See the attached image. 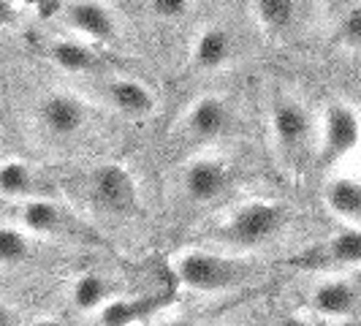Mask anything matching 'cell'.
<instances>
[{"label":"cell","mask_w":361,"mask_h":326,"mask_svg":"<svg viewBox=\"0 0 361 326\" xmlns=\"http://www.w3.org/2000/svg\"><path fill=\"white\" fill-rule=\"evenodd\" d=\"M253 261L242 255L215 253V250H185L174 261V274L182 289L196 294H223L242 289L255 277Z\"/></svg>","instance_id":"obj_1"},{"label":"cell","mask_w":361,"mask_h":326,"mask_svg":"<svg viewBox=\"0 0 361 326\" xmlns=\"http://www.w3.org/2000/svg\"><path fill=\"white\" fill-rule=\"evenodd\" d=\"M288 223V212L283 204L277 201H247L239 210L220 223L215 231L217 242L228 245V248H239V250H253V248H264Z\"/></svg>","instance_id":"obj_2"},{"label":"cell","mask_w":361,"mask_h":326,"mask_svg":"<svg viewBox=\"0 0 361 326\" xmlns=\"http://www.w3.org/2000/svg\"><path fill=\"white\" fill-rule=\"evenodd\" d=\"M22 229L27 234L52 236V239H68V242H101V236L95 234V229L87 226L82 217L73 212L71 207L54 201L52 196H41V199L22 201Z\"/></svg>","instance_id":"obj_3"},{"label":"cell","mask_w":361,"mask_h":326,"mask_svg":"<svg viewBox=\"0 0 361 326\" xmlns=\"http://www.w3.org/2000/svg\"><path fill=\"white\" fill-rule=\"evenodd\" d=\"M269 126L274 147L286 161L302 158L307 152V147L312 145V136H315L312 114L293 95H277L274 98L269 111Z\"/></svg>","instance_id":"obj_4"},{"label":"cell","mask_w":361,"mask_h":326,"mask_svg":"<svg viewBox=\"0 0 361 326\" xmlns=\"http://www.w3.org/2000/svg\"><path fill=\"white\" fill-rule=\"evenodd\" d=\"M361 142V117L348 104H329L318 128V158L324 166L345 161Z\"/></svg>","instance_id":"obj_5"},{"label":"cell","mask_w":361,"mask_h":326,"mask_svg":"<svg viewBox=\"0 0 361 326\" xmlns=\"http://www.w3.org/2000/svg\"><path fill=\"white\" fill-rule=\"evenodd\" d=\"M36 117H38V126L44 128L52 139H60V142H68V139L82 136L92 120L90 107L79 95L66 90L47 92L44 101L38 104Z\"/></svg>","instance_id":"obj_6"},{"label":"cell","mask_w":361,"mask_h":326,"mask_svg":"<svg viewBox=\"0 0 361 326\" xmlns=\"http://www.w3.org/2000/svg\"><path fill=\"white\" fill-rule=\"evenodd\" d=\"M293 267L307 272H343L361 267V229H348L331 234L326 242L307 248L293 258Z\"/></svg>","instance_id":"obj_7"},{"label":"cell","mask_w":361,"mask_h":326,"mask_svg":"<svg viewBox=\"0 0 361 326\" xmlns=\"http://www.w3.org/2000/svg\"><path fill=\"white\" fill-rule=\"evenodd\" d=\"M92 201L109 215H128L139 201V188L133 174L120 163H101L90 174Z\"/></svg>","instance_id":"obj_8"},{"label":"cell","mask_w":361,"mask_h":326,"mask_svg":"<svg viewBox=\"0 0 361 326\" xmlns=\"http://www.w3.org/2000/svg\"><path fill=\"white\" fill-rule=\"evenodd\" d=\"M182 193L193 204H209L217 201L231 185V169L220 158H193L182 169Z\"/></svg>","instance_id":"obj_9"},{"label":"cell","mask_w":361,"mask_h":326,"mask_svg":"<svg viewBox=\"0 0 361 326\" xmlns=\"http://www.w3.org/2000/svg\"><path fill=\"white\" fill-rule=\"evenodd\" d=\"M66 22L90 44H111L120 36V19L104 0H71L66 6Z\"/></svg>","instance_id":"obj_10"},{"label":"cell","mask_w":361,"mask_h":326,"mask_svg":"<svg viewBox=\"0 0 361 326\" xmlns=\"http://www.w3.org/2000/svg\"><path fill=\"white\" fill-rule=\"evenodd\" d=\"M231 120L228 104L220 95H201L196 104H190V109L182 117V133L188 142L196 145H207L215 142L226 133Z\"/></svg>","instance_id":"obj_11"},{"label":"cell","mask_w":361,"mask_h":326,"mask_svg":"<svg viewBox=\"0 0 361 326\" xmlns=\"http://www.w3.org/2000/svg\"><path fill=\"white\" fill-rule=\"evenodd\" d=\"M104 98H106V104L117 114H123L128 120H145L158 107L155 92L149 90L145 82L130 79V76L109 79L106 85H104Z\"/></svg>","instance_id":"obj_12"},{"label":"cell","mask_w":361,"mask_h":326,"mask_svg":"<svg viewBox=\"0 0 361 326\" xmlns=\"http://www.w3.org/2000/svg\"><path fill=\"white\" fill-rule=\"evenodd\" d=\"M310 308L315 315L331 321L350 318L359 308V289L348 277H326L310 291Z\"/></svg>","instance_id":"obj_13"},{"label":"cell","mask_w":361,"mask_h":326,"mask_svg":"<svg viewBox=\"0 0 361 326\" xmlns=\"http://www.w3.org/2000/svg\"><path fill=\"white\" fill-rule=\"evenodd\" d=\"M171 302L169 294H147V296H114L109 305L98 310L101 326H133L147 321L149 315H158Z\"/></svg>","instance_id":"obj_14"},{"label":"cell","mask_w":361,"mask_h":326,"mask_svg":"<svg viewBox=\"0 0 361 326\" xmlns=\"http://www.w3.org/2000/svg\"><path fill=\"white\" fill-rule=\"evenodd\" d=\"M324 204L348 229H361V177L337 174L326 182Z\"/></svg>","instance_id":"obj_15"},{"label":"cell","mask_w":361,"mask_h":326,"mask_svg":"<svg viewBox=\"0 0 361 326\" xmlns=\"http://www.w3.org/2000/svg\"><path fill=\"white\" fill-rule=\"evenodd\" d=\"M234 57V36L223 25H204L193 41V63L204 71H217Z\"/></svg>","instance_id":"obj_16"},{"label":"cell","mask_w":361,"mask_h":326,"mask_svg":"<svg viewBox=\"0 0 361 326\" xmlns=\"http://www.w3.org/2000/svg\"><path fill=\"white\" fill-rule=\"evenodd\" d=\"M44 182L38 177V171L25 161H6L0 163V196L6 199L30 201L49 196L47 188H41Z\"/></svg>","instance_id":"obj_17"},{"label":"cell","mask_w":361,"mask_h":326,"mask_svg":"<svg viewBox=\"0 0 361 326\" xmlns=\"http://www.w3.org/2000/svg\"><path fill=\"white\" fill-rule=\"evenodd\" d=\"M49 60L66 73H98L104 60L90 47V41H54L49 47Z\"/></svg>","instance_id":"obj_18"},{"label":"cell","mask_w":361,"mask_h":326,"mask_svg":"<svg viewBox=\"0 0 361 326\" xmlns=\"http://www.w3.org/2000/svg\"><path fill=\"white\" fill-rule=\"evenodd\" d=\"M68 294H71V305L79 313H98L104 305H109L117 296V289H114V283L109 280L106 274L82 272L71 283Z\"/></svg>","instance_id":"obj_19"},{"label":"cell","mask_w":361,"mask_h":326,"mask_svg":"<svg viewBox=\"0 0 361 326\" xmlns=\"http://www.w3.org/2000/svg\"><path fill=\"white\" fill-rule=\"evenodd\" d=\"M253 17L267 33H286L296 19V0H250Z\"/></svg>","instance_id":"obj_20"},{"label":"cell","mask_w":361,"mask_h":326,"mask_svg":"<svg viewBox=\"0 0 361 326\" xmlns=\"http://www.w3.org/2000/svg\"><path fill=\"white\" fill-rule=\"evenodd\" d=\"M30 258V236L17 226H0V267H19Z\"/></svg>","instance_id":"obj_21"},{"label":"cell","mask_w":361,"mask_h":326,"mask_svg":"<svg viewBox=\"0 0 361 326\" xmlns=\"http://www.w3.org/2000/svg\"><path fill=\"white\" fill-rule=\"evenodd\" d=\"M337 38L343 41V47L361 52V0L348 6V11L337 25Z\"/></svg>","instance_id":"obj_22"},{"label":"cell","mask_w":361,"mask_h":326,"mask_svg":"<svg viewBox=\"0 0 361 326\" xmlns=\"http://www.w3.org/2000/svg\"><path fill=\"white\" fill-rule=\"evenodd\" d=\"M149 11L163 22H182L193 11V0H149Z\"/></svg>","instance_id":"obj_23"},{"label":"cell","mask_w":361,"mask_h":326,"mask_svg":"<svg viewBox=\"0 0 361 326\" xmlns=\"http://www.w3.org/2000/svg\"><path fill=\"white\" fill-rule=\"evenodd\" d=\"M0 326H17V313L6 302H0Z\"/></svg>","instance_id":"obj_24"},{"label":"cell","mask_w":361,"mask_h":326,"mask_svg":"<svg viewBox=\"0 0 361 326\" xmlns=\"http://www.w3.org/2000/svg\"><path fill=\"white\" fill-rule=\"evenodd\" d=\"M277 326H312L305 315H286Z\"/></svg>","instance_id":"obj_25"},{"label":"cell","mask_w":361,"mask_h":326,"mask_svg":"<svg viewBox=\"0 0 361 326\" xmlns=\"http://www.w3.org/2000/svg\"><path fill=\"white\" fill-rule=\"evenodd\" d=\"M11 19V8H8V3L6 0H0V25L3 22H8Z\"/></svg>","instance_id":"obj_26"},{"label":"cell","mask_w":361,"mask_h":326,"mask_svg":"<svg viewBox=\"0 0 361 326\" xmlns=\"http://www.w3.org/2000/svg\"><path fill=\"white\" fill-rule=\"evenodd\" d=\"M158 326H193L188 318H169V321H163V324H158Z\"/></svg>","instance_id":"obj_27"},{"label":"cell","mask_w":361,"mask_h":326,"mask_svg":"<svg viewBox=\"0 0 361 326\" xmlns=\"http://www.w3.org/2000/svg\"><path fill=\"white\" fill-rule=\"evenodd\" d=\"M30 326H63L60 321H54V318H41V321H33Z\"/></svg>","instance_id":"obj_28"}]
</instances>
